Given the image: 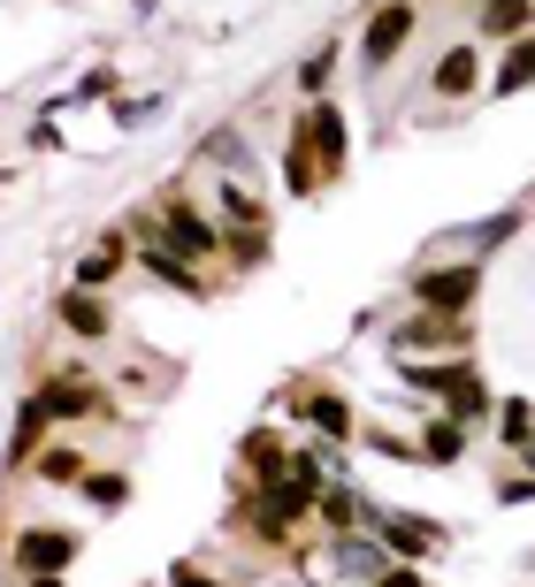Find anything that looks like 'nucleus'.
Returning a JSON list of instances; mask_svg holds the SVG:
<instances>
[{
    "label": "nucleus",
    "instance_id": "nucleus-1",
    "mask_svg": "<svg viewBox=\"0 0 535 587\" xmlns=\"http://www.w3.org/2000/svg\"><path fill=\"white\" fill-rule=\"evenodd\" d=\"M15 557H23V565H31V573H62V565H69V557H77V542H69V534H62V527H31V534H23V542H15Z\"/></svg>",
    "mask_w": 535,
    "mask_h": 587
},
{
    "label": "nucleus",
    "instance_id": "nucleus-2",
    "mask_svg": "<svg viewBox=\"0 0 535 587\" xmlns=\"http://www.w3.org/2000/svg\"><path fill=\"white\" fill-rule=\"evenodd\" d=\"M405 31H413V8H382V15H367V61H390L398 46H405Z\"/></svg>",
    "mask_w": 535,
    "mask_h": 587
},
{
    "label": "nucleus",
    "instance_id": "nucleus-3",
    "mask_svg": "<svg viewBox=\"0 0 535 587\" xmlns=\"http://www.w3.org/2000/svg\"><path fill=\"white\" fill-rule=\"evenodd\" d=\"M475 297V268H444V275H421V305L428 313H459Z\"/></svg>",
    "mask_w": 535,
    "mask_h": 587
},
{
    "label": "nucleus",
    "instance_id": "nucleus-4",
    "mask_svg": "<svg viewBox=\"0 0 535 587\" xmlns=\"http://www.w3.org/2000/svg\"><path fill=\"white\" fill-rule=\"evenodd\" d=\"M161 245H169V252H191V260H207V252H214V222L183 206V214H169V229H161Z\"/></svg>",
    "mask_w": 535,
    "mask_h": 587
},
{
    "label": "nucleus",
    "instance_id": "nucleus-5",
    "mask_svg": "<svg viewBox=\"0 0 535 587\" xmlns=\"http://www.w3.org/2000/svg\"><path fill=\"white\" fill-rule=\"evenodd\" d=\"M375 527H382L405 557H428V550L444 542V527H428V519H398V511H375Z\"/></svg>",
    "mask_w": 535,
    "mask_h": 587
},
{
    "label": "nucleus",
    "instance_id": "nucleus-6",
    "mask_svg": "<svg viewBox=\"0 0 535 587\" xmlns=\"http://www.w3.org/2000/svg\"><path fill=\"white\" fill-rule=\"evenodd\" d=\"M436 92H444V100H459V92H475V54H467V46H452V54L436 61Z\"/></svg>",
    "mask_w": 535,
    "mask_h": 587
},
{
    "label": "nucleus",
    "instance_id": "nucleus-7",
    "mask_svg": "<svg viewBox=\"0 0 535 587\" xmlns=\"http://www.w3.org/2000/svg\"><path fill=\"white\" fill-rule=\"evenodd\" d=\"M306 138L322 146V168H337V160H345V123H337L330 108H314V123H306Z\"/></svg>",
    "mask_w": 535,
    "mask_h": 587
},
{
    "label": "nucleus",
    "instance_id": "nucleus-8",
    "mask_svg": "<svg viewBox=\"0 0 535 587\" xmlns=\"http://www.w3.org/2000/svg\"><path fill=\"white\" fill-rule=\"evenodd\" d=\"M306 420H314L322 436H353V413H345L337 397H306Z\"/></svg>",
    "mask_w": 535,
    "mask_h": 587
},
{
    "label": "nucleus",
    "instance_id": "nucleus-9",
    "mask_svg": "<svg viewBox=\"0 0 535 587\" xmlns=\"http://www.w3.org/2000/svg\"><path fill=\"white\" fill-rule=\"evenodd\" d=\"M38 473H46L54 488H69V481H85V458H77V450L62 442V450H46V458H38Z\"/></svg>",
    "mask_w": 535,
    "mask_h": 587
},
{
    "label": "nucleus",
    "instance_id": "nucleus-10",
    "mask_svg": "<svg viewBox=\"0 0 535 587\" xmlns=\"http://www.w3.org/2000/svg\"><path fill=\"white\" fill-rule=\"evenodd\" d=\"M482 31H528V0H482Z\"/></svg>",
    "mask_w": 535,
    "mask_h": 587
},
{
    "label": "nucleus",
    "instance_id": "nucleus-11",
    "mask_svg": "<svg viewBox=\"0 0 535 587\" xmlns=\"http://www.w3.org/2000/svg\"><path fill=\"white\" fill-rule=\"evenodd\" d=\"M62 320H69L77 336H100V328H108V313H100L92 297H62Z\"/></svg>",
    "mask_w": 535,
    "mask_h": 587
},
{
    "label": "nucleus",
    "instance_id": "nucleus-12",
    "mask_svg": "<svg viewBox=\"0 0 535 587\" xmlns=\"http://www.w3.org/2000/svg\"><path fill=\"white\" fill-rule=\"evenodd\" d=\"M38 405H46V420H69V413H85L92 397H85V390H69V382H54V390H46Z\"/></svg>",
    "mask_w": 535,
    "mask_h": 587
},
{
    "label": "nucleus",
    "instance_id": "nucleus-13",
    "mask_svg": "<svg viewBox=\"0 0 535 587\" xmlns=\"http://www.w3.org/2000/svg\"><path fill=\"white\" fill-rule=\"evenodd\" d=\"M85 496L92 504H123V473H85Z\"/></svg>",
    "mask_w": 535,
    "mask_h": 587
},
{
    "label": "nucleus",
    "instance_id": "nucleus-14",
    "mask_svg": "<svg viewBox=\"0 0 535 587\" xmlns=\"http://www.w3.org/2000/svg\"><path fill=\"white\" fill-rule=\"evenodd\" d=\"M146 260H154V275H161V283H177V291H199V283H191V268H183V260H169V252H146Z\"/></svg>",
    "mask_w": 535,
    "mask_h": 587
},
{
    "label": "nucleus",
    "instance_id": "nucleus-15",
    "mask_svg": "<svg viewBox=\"0 0 535 587\" xmlns=\"http://www.w3.org/2000/svg\"><path fill=\"white\" fill-rule=\"evenodd\" d=\"M428 458H459V428H428Z\"/></svg>",
    "mask_w": 535,
    "mask_h": 587
},
{
    "label": "nucleus",
    "instance_id": "nucleus-16",
    "mask_svg": "<svg viewBox=\"0 0 535 587\" xmlns=\"http://www.w3.org/2000/svg\"><path fill=\"white\" fill-rule=\"evenodd\" d=\"M528 77H535V46H521V54H513V69H505L498 84H528Z\"/></svg>",
    "mask_w": 535,
    "mask_h": 587
},
{
    "label": "nucleus",
    "instance_id": "nucleus-17",
    "mask_svg": "<svg viewBox=\"0 0 535 587\" xmlns=\"http://www.w3.org/2000/svg\"><path fill=\"white\" fill-rule=\"evenodd\" d=\"M299 84H306V92H322V84H330V54H314V61L299 69Z\"/></svg>",
    "mask_w": 535,
    "mask_h": 587
},
{
    "label": "nucleus",
    "instance_id": "nucleus-18",
    "mask_svg": "<svg viewBox=\"0 0 535 587\" xmlns=\"http://www.w3.org/2000/svg\"><path fill=\"white\" fill-rule=\"evenodd\" d=\"M505 442H528V405H505Z\"/></svg>",
    "mask_w": 535,
    "mask_h": 587
},
{
    "label": "nucleus",
    "instance_id": "nucleus-19",
    "mask_svg": "<svg viewBox=\"0 0 535 587\" xmlns=\"http://www.w3.org/2000/svg\"><path fill=\"white\" fill-rule=\"evenodd\" d=\"M177 587H222V580H207V573H191V565H183V573H177Z\"/></svg>",
    "mask_w": 535,
    "mask_h": 587
},
{
    "label": "nucleus",
    "instance_id": "nucleus-20",
    "mask_svg": "<svg viewBox=\"0 0 535 587\" xmlns=\"http://www.w3.org/2000/svg\"><path fill=\"white\" fill-rule=\"evenodd\" d=\"M382 587H421V580H413V573H390V580H382Z\"/></svg>",
    "mask_w": 535,
    "mask_h": 587
},
{
    "label": "nucleus",
    "instance_id": "nucleus-21",
    "mask_svg": "<svg viewBox=\"0 0 535 587\" xmlns=\"http://www.w3.org/2000/svg\"><path fill=\"white\" fill-rule=\"evenodd\" d=\"M31 587H62V580H54V573H38V580H31Z\"/></svg>",
    "mask_w": 535,
    "mask_h": 587
}]
</instances>
